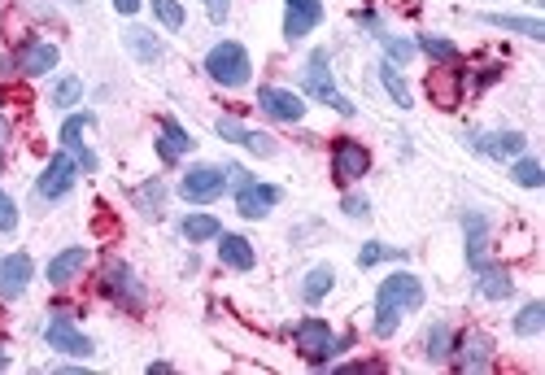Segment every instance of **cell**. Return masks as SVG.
<instances>
[{"mask_svg":"<svg viewBox=\"0 0 545 375\" xmlns=\"http://www.w3.org/2000/svg\"><path fill=\"white\" fill-rule=\"evenodd\" d=\"M192 144L197 140H192L175 118H162V131H157V153H162V162H179L184 153H192Z\"/></svg>","mask_w":545,"mask_h":375,"instance_id":"20","label":"cell"},{"mask_svg":"<svg viewBox=\"0 0 545 375\" xmlns=\"http://www.w3.org/2000/svg\"><path fill=\"white\" fill-rule=\"evenodd\" d=\"M114 9H118V14H136L140 0H114Z\"/></svg>","mask_w":545,"mask_h":375,"instance_id":"43","label":"cell"},{"mask_svg":"<svg viewBox=\"0 0 545 375\" xmlns=\"http://www.w3.org/2000/svg\"><path fill=\"white\" fill-rule=\"evenodd\" d=\"M423 306V284L419 275L410 271H393L389 280H384L380 288H375V336H393L397 323H402V314L419 310Z\"/></svg>","mask_w":545,"mask_h":375,"instance_id":"1","label":"cell"},{"mask_svg":"<svg viewBox=\"0 0 545 375\" xmlns=\"http://www.w3.org/2000/svg\"><path fill=\"white\" fill-rule=\"evenodd\" d=\"M293 345H297V354L306 358L310 367H327V362L341 354L349 341H345V336H336L323 319H301L293 328Z\"/></svg>","mask_w":545,"mask_h":375,"instance_id":"2","label":"cell"},{"mask_svg":"<svg viewBox=\"0 0 545 375\" xmlns=\"http://www.w3.org/2000/svg\"><path fill=\"white\" fill-rule=\"evenodd\" d=\"M419 48L432 57V62H458V48H454V40H441V35H423Z\"/></svg>","mask_w":545,"mask_h":375,"instance_id":"33","label":"cell"},{"mask_svg":"<svg viewBox=\"0 0 545 375\" xmlns=\"http://www.w3.org/2000/svg\"><path fill=\"white\" fill-rule=\"evenodd\" d=\"M284 35L288 40H301V35H310L314 27L323 22V5L319 0H284Z\"/></svg>","mask_w":545,"mask_h":375,"instance_id":"13","label":"cell"},{"mask_svg":"<svg viewBox=\"0 0 545 375\" xmlns=\"http://www.w3.org/2000/svg\"><path fill=\"white\" fill-rule=\"evenodd\" d=\"M127 44H131V53H136L140 62H157V57H162V44H157L149 31H140V27L127 31Z\"/></svg>","mask_w":545,"mask_h":375,"instance_id":"31","label":"cell"},{"mask_svg":"<svg viewBox=\"0 0 545 375\" xmlns=\"http://www.w3.org/2000/svg\"><path fill=\"white\" fill-rule=\"evenodd\" d=\"M218 258L223 266H232V271H253V245L245 236H232V232H218Z\"/></svg>","mask_w":545,"mask_h":375,"instance_id":"22","label":"cell"},{"mask_svg":"<svg viewBox=\"0 0 545 375\" xmlns=\"http://www.w3.org/2000/svg\"><path fill=\"white\" fill-rule=\"evenodd\" d=\"M515 184H524V188H541L545 184V175H541V166L532 162V157H524V162H515Z\"/></svg>","mask_w":545,"mask_h":375,"instance_id":"37","label":"cell"},{"mask_svg":"<svg viewBox=\"0 0 545 375\" xmlns=\"http://www.w3.org/2000/svg\"><path fill=\"white\" fill-rule=\"evenodd\" d=\"M5 144H9V118L0 114V149H5Z\"/></svg>","mask_w":545,"mask_h":375,"instance_id":"44","label":"cell"},{"mask_svg":"<svg viewBox=\"0 0 545 375\" xmlns=\"http://www.w3.org/2000/svg\"><path fill=\"white\" fill-rule=\"evenodd\" d=\"M384 258H402V253L389 249V245H380V240H371V245H362L358 266H375V262H384Z\"/></svg>","mask_w":545,"mask_h":375,"instance_id":"38","label":"cell"},{"mask_svg":"<svg viewBox=\"0 0 545 375\" xmlns=\"http://www.w3.org/2000/svg\"><path fill=\"white\" fill-rule=\"evenodd\" d=\"M57 66V44H48V40H27L18 48V70L22 75H48V70Z\"/></svg>","mask_w":545,"mask_h":375,"instance_id":"17","label":"cell"},{"mask_svg":"<svg viewBox=\"0 0 545 375\" xmlns=\"http://www.w3.org/2000/svg\"><path fill=\"white\" fill-rule=\"evenodd\" d=\"M101 293L114 301L118 310H131V314L144 310V284L136 280V271H131L127 262H105V271H101Z\"/></svg>","mask_w":545,"mask_h":375,"instance_id":"4","label":"cell"},{"mask_svg":"<svg viewBox=\"0 0 545 375\" xmlns=\"http://www.w3.org/2000/svg\"><path fill=\"white\" fill-rule=\"evenodd\" d=\"M131 201L140 205V214H149V219H157V214H162V201H166L162 179H149V184H140L136 192H131Z\"/></svg>","mask_w":545,"mask_h":375,"instance_id":"27","label":"cell"},{"mask_svg":"<svg viewBox=\"0 0 545 375\" xmlns=\"http://www.w3.org/2000/svg\"><path fill=\"white\" fill-rule=\"evenodd\" d=\"M44 341L57 349V354H70V358H88L92 354V341L75 328V310L62 306V310H53V319H48V328H44Z\"/></svg>","mask_w":545,"mask_h":375,"instance_id":"6","label":"cell"},{"mask_svg":"<svg viewBox=\"0 0 545 375\" xmlns=\"http://www.w3.org/2000/svg\"><path fill=\"white\" fill-rule=\"evenodd\" d=\"M75 175H79L75 157L57 153V157H48V166H44V175H40V184H35V192H40L44 201H57V197H66V192L75 188Z\"/></svg>","mask_w":545,"mask_h":375,"instance_id":"9","label":"cell"},{"mask_svg":"<svg viewBox=\"0 0 545 375\" xmlns=\"http://www.w3.org/2000/svg\"><path fill=\"white\" fill-rule=\"evenodd\" d=\"M83 266H88V249H83V245H75V249H62L53 262H48V284H53V288L70 284V280H75V275L83 271Z\"/></svg>","mask_w":545,"mask_h":375,"instance_id":"21","label":"cell"},{"mask_svg":"<svg viewBox=\"0 0 545 375\" xmlns=\"http://www.w3.org/2000/svg\"><path fill=\"white\" fill-rule=\"evenodd\" d=\"M532 5H541V0H532Z\"/></svg>","mask_w":545,"mask_h":375,"instance_id":"47","label":"cell"},{"mask_svg":"<svg viewBox=\"0 0 545 375\" xmlns=\"http://www.w3.org/2000/svg\"><path fill=\"white\" fill-rule=\"evenodd\" d=\"M450 358H454V367L463 371V375H476V371H489L493 367V341L484 332H463L454 341L450 349Z\"/></svg>","mask_w":545,"mask_h":375,"instance_id":"8","label":"cell"},{"mask_svg":"<svg viewBox=\"0 0 545 375\" xmlns=\"http://www.w3.org/2000/svg\"><path fill=\"white\" fill-rule=\"evenodd\" d=\"M476 288H480V293L489 297V301H506V297H511V288H515V280L502 271V266H489V262H484L480 271H476Z\"/></svg>","mask_w":545,"mask_h":375,"instance_id":"23","label":"cell"},{"mask_svg":"<svg viewBox=\"0 0 545 375\" xmlns=\"http://www.w3.org/2000/svg\"><path fill=\"white\" fill-rule=\"evenodd\" d=\"M450 349H454V332L445 328V323H436V328L428 332V349H423V354H428L432 362H441V358H450Z\"/></svg>","mask_w":545,"mask_h":375,"instance_id":"32","label":"cell"},{"mask_svg":"<svg viewBox=\"0 0 545 375\" xmlns=\"http://www.w3.org/2000/svg\"><path fill=\"white\" fill-rule=\"evenodd\" d=\"M463 88H467L463 70H432L428 75V96L441 110H458V105H463Z\"/></svg>","mask_w":545,"mask_h":375,"instance_id":"12","label":"cell"},{"mask_svg":"<svg viewBox=\"0 0 545 375\" xmlns=\"http://www.w3.org/2000/svg\"><path fill=\"white\" fill-rule=\"evenodd\" d=\"M380 44H384V53H389V62H397V66H406L410 57H415V44L402 40V35H380Z\"/></svg>","mask_w":545,"mask_h":375,"instance_id":"36","label":"cell"},{"mask_svg":"<svg viewBox=\"0 0 545 375\" xmlns=\"http://www.w3.org/2000/svg\"><path fill=\"white\" fill-rule=\"evenodd\" d=\"M218 136L232 140V144H245V149L258 153V157H271L275 153V140L266 136V131H249V127H240L236 118H218Z\"/></svg>","mask_w":545,"mask_h":375,"instance_id":"18","label":"cell"},{"mask_svg":"<svg viewBox=\"0 0 545 375\" xmlns=\"http://www.w3.org/2000/svg\"><path fill=\"white\" fill-rule=\"evenodd\" d=\"M341 210L349 214V219H367L371 205H367V197H345V201H341Z\"/></svg>","mask_w":545,"mask_h":375,"instance_id":"40","label":"cell"},{"mask_svg":"<svg viewBox=\"0 0 545 375\" xmlns=\"http://www.w3.org/2000/svg\"><path fill=\"white\" fill-rule=\"evenodd\" d=\"M467 144L476 153H484V157H515V153H524L528 140L519 136V131H498V136H476V131H471Z\"/></svg>","mask_w":545,"mask_h":375,"instance_id":"19","label":"cell"},{"mask_svg":"<svg viewBox=\"0 0 545 375\" xmlns=\"http://www.w3.org/2000/svg\"><path fill=\"white\" fill-rule=\"evenodd\" d=\"M371 171V153L362 149L358 140H336L332 149V175L341 179V184H354V179H362Z\"/></svg>","mask_w":545,"mask_h":375,"instance_id":"10","label":"cell"},{"mask_svg":"<svg viewBox=\"0 0 545 375\" xmlns=\"http://www.w3.org/2000/svg\"><path fill=\"white\" fill-rule=\"evenodd\" d=\"M227 9H232V0H205V14H210L214 22H223Z\"/></svg>","mask_w":545,"mask_h":375,"instance_id":"41","label":"cell"},{"mask_svg":"<svg viewBox=\"0 0 545 375\" xmlns=\"http://www.w3.org/2000/svg\"><path fill=\"white\" fill-rule=\"evenodd\" d=\"M31 284V258L27 253H9L0 258V297H22Z\"/></svg>","mask_w":545,"mask_h":375,"instance_id":"16","label":"cell"},{"mask_svg":"<svg viewBox=\"0 0 545 375\" xmlns=\"http://www.w3.org/2000/svg\"><path fill=\"white\" fill-rule=\"evenodd\" d=\"M463 227H467V262L480 271V266L489 262V258H484V245H489L484 236H489V227H484V219H480L476 210H467V214H463Z\"/></svg>","mask_w":545,"mask_h":375,"instance_id":"24","label":"cell"},{"mask_svg":"<svg viewBox=\"0 0 545 375\" xmlns=\"http://www.w3.org/2000/svg\"><path fill=\"white\" fill-rule=\"evenodd\" d=\"M227 188V171L223 166H192V171L179 179V192H184V201L192 205H205V201H218Z\"/></svg>","mask_w":545,"mask_h":375,"instance_id":"7","label":"cell"},{"mask_svg":"<svg viewBox=\"0 0 545 375\" xmlns=\"http://www.w3.org/2000/svg\"><path fill=\"white\" fill-rule=\"evenodd\" d=\"M92 127V118L88 114H70L66 123H62V149L75 157V162L83 166V171H96V153L83 144V131Z\"/></svg>","mask_w":545,"mask_h":375,"instance_id":"14","label":"cell"},{"mask_svg":"<svg viewBox=\"0 0 545 375\" xmlns=\"http://www.w3.org/2000/svg\"><path fill=\"white\" fill-rule=\"evenodd\" d=\"M79 96H83V83H79L75 75L57 79V88H53V105H62V110H70V105H79Z\"/></svg>","mask_w":545,"mask_h":375,"instance_id":"35","label":"cell"},{"mask_svg":"<svg viewBox=\"0 0 545 375\" xmlns=\"http://www.w3.org/2000/svg\"><path fill=\"white\" fill-rule=\"evenodd\" d=\"M493 79H502V66H489L480 79H471V83H476V88H484V83H493Z\"/></svg>","mask_w":545,"mask_h":375,"instance_id":"42","label":"cell"},{"mask_svg":"<svg viewBox=\"0 0 545 375\" xmlns=\"http://www.w3.org/2000/svg\"><path fill=\"white\" fill-rule=\"evenodd\" d=\"M541 328H545V306L541 301H528V306L515 314V332L519 336H537Z\"/></svg>","mask_w":545,"mask_h":375,"instance_id":"30","label":"cell"},{"mask_svg":"<svg viewBox=\"0 0 545 375\" xmlns=\"http://www.w3.org/2000/svg\"><path fill=\"white\" fill-rule=\"evenodd\" d=\"M205 70H210V79H214V83H223V88H245L253 66H249L245 44L223 40V44H214L210 53H205Z\"/></svg>","mask_w":545,"mask_h":375,"instance_id":"3","label":"cell"},{"mask_svg":"<svg viewBox=\"0 0 545 375\" xmlns=\"http://www.w3.org/2000/svg\"><path fill=\"white\" fill-rule=\"evenodd\" d=\"M258 110L275 123H297L306 114V101L297 92H284V88H258Z\"/></svg>","mask_w":545,"mask_h":375,"instance_id":"11","label":"cell"},{"mask_svg":"<svg viewBox=\"0 0 545 375\" xmlns=\"http://www.w3.org/2000/svg\"><path fill=\"white\" fill-rule=\"evenodd\" d=\"M275 201H280V188H275V184H253V179H249V184L236 188V210L245 214V219H262Z\"/></svg>","mask_w":545,"mask_h":375,"instance_id":"15","label":"cell"},{"mask_svg":"<svg viewBox=\"0 0 545 375\" xmlns=\"http://www.w3.org/2000/svg\"><path fill=\"white\" fill-rule=\"evenodd\" d=\"M14 75V62H9V57H0V79H9Z\"/></svg>","mask_w":545,"mask_h":375,"instance_id":"45","label":"cell"},{"mask_svg":"<svg viewBox=\"0 0 545 375\" xmlns=\"http://www.w3.org/2000/svg\"><path fill=\"white\" fill-rule=\"evenodd\" d=\"M14 227H18V205L5 188H0V232H14Z\"/></svg>","mask_w":545,"mask_h":375,"instance_id":"39","label":"cell"},{"mask_svg":"<svg viewBox=\"0 0 545 375\" xmlns=\"http://www.w3.org/2000/svg\"><path fill=\"white\" fill-rule=\"evenodd\" d=\"M380 83L389 88V96H393L397 105H402V110H410V88H406V79L397 75V66H393V62H380Z\"/></svg>","mask_w":545,"mask_h":375,"instance_id":"29","label":"cell"},{"mask_svg":"<svg viewBox=\"0 0 545 375\" xmlns=\"http://www.w3.org/2000/svg\"><path fill=\"white\" fill-rule=\"evenodd\" d=\"M306 92L314 96V101H323V105H332L336 114H354V105H349V96L336 92V83H332V57H327V48H314L310 53V62H306Z\"/></svg>","mask_w":545,"mask_h":375,"instance_id":"5","label":"cell"},{"mask_svg":"<svg viewBox=\"0 0 545 375\" xmlns=\"http://www.w3.org/2000/svg\"><path fill=\"white\" fill-rule=\"evenodd\" d=\"M484 22L489 27H498V31H515V35H528V40H545V27L537 18H515V14H484Z\"/></svg>","mask_w":545,"mask_h":375,"instance_id":"25","label":"cell"},{"mask_svg":"<svg viewBox=\"0 0 545 375\" xmlns=\"http://www.w3.org/2000/svg\"><path fill=\"white\" fill-rule=\"evenodd\" d=\"M9 367V354H5V349H0V371H5Z\"/></svg>","mask_w":545,"mask_h":375,"instance_id":"46","label":"cell"},{"mask_svg":"<svg viewBox=\"0 0 545 375\" xmlns=\"http://www.w3.org/2000/svg\"><path fill=\"white\" fill-rule=\"evenodd\" d=\"M153 14H157V22H162L166 31L184 27V5H179V0H153Z\"/></svg>","mask_w":545,"mask_h":375,"instance_id":"34","label":"cell"},{"mask_svg":"<svg viewBox=\"0 0 545 375\" xmlns=\"http://www.w3.org/2000/svg\"><path fill=\"white\" fill-rule=\"evenodd\" d=\"M218 219H210V214H188L184 219V236L192 240V245H201V240H218Z\"/></svg>","mask_w":545,"mask_h":375,"instance_id":"28","label":"cell"},{"mask_svg":"<svg viewBox=\"0 0 545 375\" xmlns=\"http://www.w3.org/2000/svg\"><path fill=\"white\" fill-rule=\"evenodd\" d=\"M336 288V271L332 266H314L306 275V284H301V301H310V306H319V301Z\"/></svg>","mask_w":545,"mask_h":375,"instance_id":"26","label":"cell"}]
</instances>
